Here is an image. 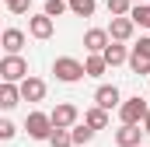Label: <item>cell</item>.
I'll return each instance as SVG.
<instances>
[{
	"instance_id": "obj_1",
	"label": "cell",
	"mask_w": 150,
	"mask_h": 147,
	"mask_svg": "<svg viewBox=\"0 0 150 147\" xmlns=\"http://www.w3.org/2000/svg\"><path fill=\"white\" fill-rule=\"evenodd\" d=\"M52 74H56V81H63V84H77L80 77H87L84 63L74 60V56H56V60H52Z\"/></svg>"
},
{
	"instance_id": "obj_2",
	"label": "cell",
	"mask_w": 150,
	"mask_h": 147,
	"mask_svg": "<svg viewBox=\"0 0 150 147\" xmlns=\"http://www.w3.org/2000/svg\"><path fill=\"white\" fill-rule=\"evenodd\" d=\"M147 112H150L147 98L133 95V98H126V102H122V109H119V119H122V126H143Z\"/></svg>"
},
{
	"instance_id": "obj_3",
	"label": "cell",
	"mask_w": 150,
	"mask_h": 147,
	"mask_svg": "<svg viewBox=\"0 0 150 147\" xmlns=\"http://www.w3.org/2000/svg\"><path fill=\"white\" fill-rule=\"evenodd\" d=\"M0 77H4V84H21V81H28L32 74H28V60L25 56H4L0 60Z\"/></svg>"
},
{
	"instance_id": "obj_4",
	"label": "cell",
	"mask_w": 150,
	"mask_h": 147,
	"mask_svg": "<svg viewBox=\"0 0 150 147\" xmlns=\"http://www.w3.org/2000/svg\"><path fill=\"white\" fill-rule=\"evenodd\" d=\"M25 130H28V137H32V140H49V137L56 133V126H52V116H49V112H28Z\"/></svg>"
},
{
	"instance_id": "obj_5",
	"label": "cell",
	"mask_w": 150,
	"mask_h": 147,
	"mask_svg": "<svg viewBox=\"0 0 150 147\" xmlns=\"http://www.w3.org/2000/svg\"><path fill=\"white\" fill-rule=\"evenodd\" d=\"M49 116H52V126L56 130H74L77 123H80V109H77L74 102H59Z\"/></svg>"
},
{
	"instance_id": "obj_6",
	"label": "cell",
	"mask_w": 150,
	"mask_h": 147,
	"mask_svg": "<svg viewBox=\"0 0 150 147\" xmlns=\"http://www.w3.org/2000/svg\"><path fill=\"white\" fill-rule=\"evenodd\" d=\"M122 91L115 88V84H98V91H94V105L98 109H105V112H112V109H122Z\"/></svg>"
},
{
	"instance_id": "obj_7",
	"label": "cell",
	"mask_w": 150,
	"mask_h": 147,
	"mask_svg": "<svg viewBox=\"0 0 150 147\" xmlns=\"http://www.w3.org/2000/svg\"><path fill=\"white\" fill-rule=\"evenodd\" d=\"M52 32H56V21H52L45 11H38V14L28 18V35L32 39H42V42H45V39H52Z\"/></svg>"
},
{
	"instance_id": "obj_8",
	"label": "cell",
	"mask_w": 150,
	"mask_h": 147,
	"mask_svg": "<svg viewBox=\"0 0 150 147\" xmlns=\"http://www.w3.org/2000/svg\"><path fill=\"white\" fill-rule=\"evenodd\" d=\"M108 46H112L108 28H87V32H84V49H87V53H105Z\"/></svg>"
},
{
	"instance_id": "obj_9",
	"label": "cell",
	"mask_w": 150,
	"mask_h": 147,
	"mask_svg": "<svg viewBox=\"0 0 150 147\" xmlns=\"http://www.w3.org/2000/svg\"><path fill=\"white\" fill-rule=\"evenodd\" d=\"M0 42H4V53H7V56H21V49H25L28 35H25L21 28H4Z\"/></svg>"
},
{
	"instance_id": "obj_10",
	"label": "cell",
	"mask_w": 150,
	"mask_h": 147,
	"mask_svg": "<svg viewBox=\"0 0 150 147\" xmlns=\"http://www.w3.org/2000/svg\"><path fill=\"white\" fill-rule=\"evenodd\" d=\"M108 35H112V42H129V39L136 35V25H133V18H112V25H108Z\"/></svg>"
},
{
	"instance_id": "obj_11",
	"label": "cell",
	"mask_w": 150,
	"mask_h": 147,
	"mask_svg": "<svg viewBox=\"0 0 150 147\" xmlns=\"http://www.w3.org/2000/svg\"><path fill=\"white\" fill-rule=\"evenodd\" d=\"M115 144L119 147H143V126H119Z\"/></svg>"
},
{
	"instance_id": "obj_12",
	"label": "cell",
	"mask_w": 150,
	"mask_h": 147,
	"mask_svg": "<svg viewBox=\"0 0 150 147\" xmlns=\"http://www.w3.org/2000/svg\"><path fill=\"white\" fill-rule=\"evenodd\" d=\"M21 98H25V102H42V98H45V81L35 77V74H32L28 81H21Z\"/></svg>"
},
{
	"instance_id": "obj_13",
	"label": "cell",
	"mask_w": 150,
	"mask_h": 147,
	"mask_svg": "<svg viewBox=\"0 0 150 147\" xmlns=\"http://www.w3.org/2000/svg\"><path fill=\"white\" fill-rule=\"evenodd\" d=\"M129 53H133V49H129L126 42H112L101 56H105V63H108V67H119V63H129Z\"/></svg>"
},
{
	"instance_id": "obj_14",
	"label": "cell",
	"mask_w": 150,
	"mask_h": 147,
	"mask_svg": "<svg viewBox=\"0 0 150 147\" xmlns=\"http://www.w3.org/2000/svg\"><path fill=\"white\" fill-rule=\"evenodd\" d=\"M21 98V84H0V109H14Z\"/></svg>"
},
{
	"instance_id": "obj_15",
	"label": "cell",
	"mask_w": 150,
	"mask_h": 147,
	"mask_svg": "<svg viewBox=\"0 0 150 147\" xmlns=\"http://www.w3.org/2000/svg\"><path fill=\"white\" fill-rule=\"evenodd\" d=\"M84 123H87V126L98 133V130H105V126H108V112H105V109H98V105H91V109L84 112Z\"/></svg>"
},
{
	"instance_id": "obj_16",
	"label": "cell",
	"mask_w": 150,
	"mask_h": 147,
	"mask_svg": "<svg viewBox=\"0 0 150 147\" xmlns=\"http://www.w3.org/2000/svg\"><path fill=\"white\" fill-rule=\"evenodd\" d=\"M84 70H87V77H101V74L108 70V63H105V56H101V53H87Z\"/></svg>"
},
{
	"instance_id": "obj_17",
	"label": "cell",
	"mask_w": 150,
	"mask_h": 147,
	"mask_svg": "<svg viewBox=\"0 0 150 147\" xmlns=\"http://www.w3.org/2000/svg\"><path fill=\"white\" fill-rule=\"evenodd\" d=\"M129 70L136 77H150V56H140V53H129Z\"/></svg>"
},
{
	"instance_id": "obj_18",
	"label": "cell",
	"mask_w": 150,
	"mask_h": 147,
	"mask_svg": "<svg viewBox=\"0 0 150 147\" xmlns=\"http://www.w3.org/2000/svg\"><path fill=\"white\" fill-rule=\"evenodd\" d=\"M129 18H133L136 28H150V4H136V7L129 11Z\"/></svg>"
},
{
	"instance_id": "obj_19",
	"label": "cell",
	"mask_w": 150,
	"mask_h": 147,
	"mask_svg": "<svg viewBox=\"0 0 150 147\" xmlns=\"http://www.w3.org/2000/svg\"><path fill=\"white\" fill-rule=\"evenodd\" d=\"M70 133H74V147H84V144H91V140H94V130H91L87 123H77Z\"/></svg>"
},
{
	"instance_id": "obj_20",
	"label": "cell",
	"mask_w": 150,
	"mask_h": 147,
	"mask_svg": "<svg viewBox=\"0 0 150 147\" xmlns=\"http://www.w3.org/2000/svg\"><path fill=\"white\" fill-rule=\"evenodd\" d=\"M94 7H98V0H70V14H77V18H91Z\"/></svg>"
},
{
	"instance_id": "obj_21",
	"label": "cell",
	"mask_w": 150,
	"mask_h": 147,
	"mask_svg": "<svg viewBox=\"0 0 150 147\" xmlns=\"http://www.w3.org/2000/svg\"><path fill=\"white\" fill-rule=\"evenodd\" d=\"M133 7H136L133 0H108V14H112V18H129Z\"/></svg>"
},
{
	"instance_id": "obj_22",
	"label": "cell",
	"mask_w": 150,
	"mask_h": 147,
	"mask_svg": "<svg viewBox=\"0 0 150 147\" xmlns=\"http://www.w3.org/2000/svg\"><path fill=\"white\" fill-rule=\"evenodd\" d=\"M42 11H45L52 21H56L59 14H67V11H70V4H67V0H45V7H42Z\"/></svg>"
},
{
	"instance_id": "obj_23",
	"label": "cell",
	"mask_w": 150,
	"mask_h": 147,
	"mask_svg": "<svg viewBox=\"0 0 150 147\" xmlns=\"http://www.w3.org/2000/svg\"><path fill=\"white\" fill-rule=\"evenodd\" d=\"M49 144L52 147H74V133H70V130H56V133L49 137Z\"/></svg>"
},
{
	"instance_id": "obj_24",
	"label": "cell",
	"mask_w": 150,
	"mask_h": 147,
	"mask_svg": "<svg viewBox=\"0 0 150 147\" xmlns=\"http://www.w3.org/2000/svg\"><path fill=\"white\" fill-rule=\"evenodd\" d=\"M14 133H18V126L11 119H0V140H14Z\"/></svg>"
},
{
	"instance_id": "obj_25",
	"label": "cell",
	"mask_w": 150,
	"mask_h": 147,
	"mask_svg": "<svg viewBox=\"0 0 150 147\" xmlns=\"http://www.w3.org/2000/svg\"><path fill=\"white\" fill-rule=\"evenodd\" d=\"M28 7H32V0H11V4H7L11 14H28Z\"/></svg>"
},
{
	"instance_id": "obj_26",
	"label": "cell",
	"mask_w": 150,
	"mask_h": 147,
	"mask_svg": "<svg viewBox=\"0 0 150 147\" xmlns=\"http://www.w3.org/2000/svg\"><path fill=\"white\" fill-rule=\"evenodd\" d=\"M133 53H140V56H150V35H140V39H136Z\"/></svg>"
},
{
	"instance_id": "obj_27",
	"label": "cell",
	"mask_w": 150,
	"mask_h": 147,
	"mask_svg": "<svg viewBox=\"0 0 150 147\" xmlns=\"http://www.w3.org/2000/svg\"><path fill=\"white\" fill-rule=\"evenodd\" d=\"M143 133L150 137V112H147V119H143Z\"/></svg>"
},
{
	"instance_id": "obj_28",
	"label": "cell",
	"mask_w": 150,
	"mask_h": 147,
	"mask_svg": "<svg viewBox=\"0 0 150 147\" xmlns=\"http://www.w3.org/2000/svg\"><path fill=\"white\" fill-rule=\"evenodd\" d=\"M133 4H150V0H133Z\"/></svg>"
},
{
	"instance_id": "obj_29",
	"label": "cell",
	"mask_w": 150,
	"mask_h": 147,
	"mask_svg": "<svg viewBox=\"0 0 150 147\" xmlns=\"http://www.w3.org/2000/svg\"><path fill=\"white\" fill-rule=\"evenodd\" d=\"M4 4H11V0H4Z\"/></svg>"
},
{
	"instance_id": "obj_30",
	"label": "cell",
	"mask_w": 150,
	"mask_h": 147,
	"mask_svg": "<svg viewBox=\"0 0 150 147\" xmlns=\"http://www.w3.org/2000/svg\"><path fill=\"white\" fill-rule=\"evenodd\" d=\"M67 4H70V0H67Z\"/></svg>"
}]
</instances>
